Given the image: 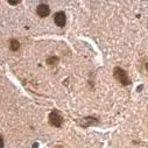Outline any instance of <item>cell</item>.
<instances>
[{"label":"cell","instance_id":"6da1fadb","mask_svg":"<svg viewBox=\"0 0 148 148\" xmlns=\"http://www.w3.org/2000/svg\"><path fill=\"white\" fill-rule=\"evenodd\" d=\"M113 76H114V78H116L120 84H123V85H125V86L131 84V79L128 78L127 72H126L124 69L119 68V66H116V68H114V70H113Z\"/></svg>","mask_w":148,"mask_h":148},{"label":"cell","instance_id":"7a4b0ae2","mask_svg":"<svg viewBox=\"0 0 148 148\" xmlns=\"http://www.w3.org/2000/svg\"><path fill=\"white\" fill-rule=\"evenodd\" d=\"M49 123H50V125H53L55 127H61L63 124V118L58 112L53 111V112L49 114Z\"/></svg>","mask_w":148,"mask_h":148},{"label":"cell","instance_id":"3957f363","mask_svg":"<svg viewBox=\"0 0 148 148\" xmlns=\"http://www.w3.org/2000/svg\"><path fill=\"white\" fill-rule=\"evenodd\" d=\"M36 13H38V15L41 16V18H46V16H48L49 13H50L49 6L46 5V4H40V5L38 6V8H36Z\"/></svg>","mask_w":148,"mask_h":148},{"label":"cell","instance_id":"277c9868","mask_svg":"<svg viewBox=\"0 0 148 148\" xmlns=\"http://www.w3.org/2000/svg\"><path fill=\"white\" fill-rule=\"evenodd\" d=\"M54 21H55L56 26H58V27H64V26H65V22H66L65 14H64L63 12L56 13L55 16H54Z\"/></svg>","mask_w":148,"mask_h":148},{"label":"cell","instance_id":"5b68a950","mask_svg":"<svg viewBox=\"0 0 148 148\" xmlns=\"http://www.w3.org/2000/svg\"><path fill=\"white\" fill-rule=\"evenodd\" d=\"M78 124L81 126H83V127H89V126H91L93 124H97V120L95 118H84L82 121H78Z\"/></svg>","mask_w":148,"mask_h":148},{"label":"cell","instance_id":"8992f818","mask_svg":"<svg viewBox=\"0 0 148 148\" xmlns=\"http://www.w3.org/2000/svg\"><path fill=\"white\" fill-rule=\"evenodd\" d=\"M10 48H11V50H13V51H16L19 48H20V43H19V41L18 40H11V42H10Z\"/></svg>","mask_w":148,"mask_h":148},{"label":"cell","instance_id":"52a82bcc","mask_svg":"<svg viewBox=\"0 0 148 148\" xmlns=\"http://www.w3.org/2000/svg\"><path fill=\"white\" fill-rule=\"evenodd\" d=\"M58 62V58L56 57V56H53V57H49L48 60H47V63L49 64V65H55L56 63Z\"/></svg>","mask_w":148,"mask_h":148},{"label":"cell","instance_id":"ba28073f","mask_svg":"<svg viewBox=\"0 0 148 148\" xmlns=\"http://www.w3.org/2000/svg\"><path fill=\"white\" fill-rule=\"evenodd\" d=\"M0 148H4V140H3L1 135H0Z\"/></svg>","mask_w":148,"mask_h":148},{"label":"cell","instance_id":"9c48e42d","mask_svg":"<svg viewBox=\"0 0 148 148\" xmlns=\"http://www.w3.org/2000/svg\"><path fill=\"white\" fill-rule=\"evenodd\" d=\"M20 1H12V0H10L8 1V4H11V5H18Z\"/></svg>","mask_w":148,"mask_h":148},{"label":"cell","instance_id":"30bf717a","mask_svg":"<svg viewBox=\"0 0 148 148\" xmlns=\"http://www.w3.org/2000/svg\"><path fill=\"white\" fill-rule=\"evenodd\" d=\"M146 69H147V71H148V63H146Z\"/></svg>","mask_w":148,"mask_h":148},{"label":"cell","instance_id":"8fae6325","mask_svg":"<svg viewBox=\"0 0 148 148\" xmlns=\"http://www.w3.org/2000/svg\"><path fill=\"white\" fill-rule=\"evenodd\" d=\"M56 148H63V147H62V146H57Z\"/></svg>","mask_w":148,"mask_h":148}]
</instances>
